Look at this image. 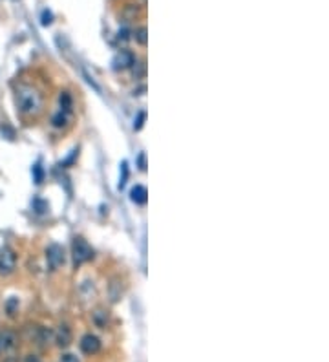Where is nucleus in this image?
Wrapping results in <instances>:
<instances>
[{
  "label": "nucleus",
  "mask_w": 329,
  "mask_h": 362,
  "mask_svg": "<svg viewBox=\"0 0 329 362\" xmlns=\"http://www.w3.org/2000/svg\"><path fill=\"white\" fill-rule=\"evenodd\" d=\"M15 101H17V108L20 114L24 115H35L42 108V97L35 90L33 86L20 84L15 92Z\"/></svg>",
  "instance_id": "nucleus-1"
},
{
  "label": "nucleus",
  "mask_w": 329,
  "mask_h": 362,
  "mask_svg": "<svg viewBox=\"0 0 329 362\" xmlns=\"http://www.w3.org/2000/svg\"><path fill=\"white\" fill-rule=\"evenodd\" d=\"M72 256H73V265L79 267L82 265V263L90 262L91 258H93V249L90 247V243L86 242L84 238L77 236V238H73V243H72Z\"/></svg>",
  "instance_id": "nucleus-2"
},
{
  "label": "nucleus",
  "mask_w": 329,
  "mask_h": 362,
  "mask_svg": "<svg viewBox=\"0 0 329 362\" xmlns=\"http://www.w3.org/2000/svg\"><path fill=\"white\" fill-rule=\"evenodd\" d=\"M17 267V254L11 247H4L0 251V275H11Z\"/></svg>",
  "instance_id": "nucleus-3"
},
{
  "label": "nucleus",
  "mask_w": 329,
  "mask_h": 362,
  "mask_svg": "<svg viewBox=\"0 0 329 362\" xmlns=\"http://www.w3.org/2000/svg\"><path fill=\"white\" fill-rule=\"evenodd\" d=\"M46 258H48V265L50 269H59V267L64 263V249L57 243H52L48 249H46Z\"/></svg>",
  "instance_id": "nucleus-4"
},
{
  "label": "nucleus",
  "mask_w": 329,
  "mask_h": 362,
  "mask_svg": "<svg viewBox=\"0 0 329 362\" xmlns=\"http://www.w3.org/2000/svg\"><path fill=\"white\" fill-rule=\"evenodd\" d=\"M79 346H81L82 353H86V355H96V353L101 351V340L91 333L84 335V337L81 338V344H79Z\"/></svg>",
  "instance_id": "nucleus-5"
},
{
  "label": "nucleus",
  "mask_w": 329,
  "mask_h": 362,
  "mask_svg": "<svg viewBox=\"0 0 329 362\" xmlns=\"http://www.w3.org/2000/svg\"><path fill=\"white\" fill-rule=\"evenodd\" d=\"M135 64V57L130 52L123 50L114 57V70H126V68L134 66Z\"/></svg>",
  "instance_id": "nucleus-6"
},
{
  "label": "nucleus",
  "mask_w": 329,
  "mask_h": 362,
  "mask_svg": "<svg viewBox=\"0 0 329 362\" xmlns=\"http://www.w3.org/2000/svg\"><path fill=\"white\" fill-rule=\"evenodd\" d=\"M15 342H17V335L13 331H0V357L13 349Z\"/></svg>",
  "instance_id": "nucleus-7"
},
{
  "label": "nucleus",
  "mask_w": 329,
  "mask_h": 362,
  "mask_svg": "<svg viewBox=\"0 0 329 362\" xmlns=\"http://www.w3.org/2000/svg\"><path fill=\"white\" fill-rule=\"evenodd\" d=\"M130 198H132V201H134L135 205H145V203H147V200H148L147 187L135 185L134 189H132V192H130Z\"/></svg>",
  "instance_id": "nucleus-8"
},
{
  "label": "nucleus",
  "mask_w": 329,
  "mask_h": 362,
  "mask_svg": "<svg viewBox=\"0 0 329 362\" xmlns=\"http://www.w3.org/2000/svg\"><path fill=\"white\" fill-rule=\"evenodd\" d=\"M55 342H57L59 346H62V348H66L68 344L72 342V331H70L68 326H61V328L57 329V333H55Z\"/></svg>",
  "instance_id": "nucleus-9"
},
{
  "label": "nucleus",
  "mask_w": 329,
  "mask_h": 362,
  "mask_svg": "<svg viewBox=\"0 0 329 362\" xmlns=\"http://www.w3.org/2000/svg\"><path fill=\"white\" fill-rule=\"evenodd\" d=\"M72 97H70V94L68 92H62L61 94V110L62 112H66V114H70V110H72Z\"/></svg>",
  "instance_id": "nucleus-10"
},
{
  "label": "nucleus",
  "mask_w": 329,
  "mask_h": 362,
  "mask_svg": "<svg viewBox=\"0 0 329 362\" xmlns=\"http://www.w3.org/2000/svg\"><path fill=\"white\" fill-rule=\"evenodd\" d=\"M66 119H68V114H66V112L59 110L57 114L53 115V124H55V126H62V124H66Z\"/></svg>",
  "instance_id": "nucleus-11"
},
{
  "label": "nucleus",
  "mask_w": 329,
  "mask_h": 362,
  "mask_svg": "<svg viewBox=\"0 0 329 362\" xmlns=\"http://www.w3.org/2000/svg\"><path fill=\"white\" fill-rule=\"evenodd\" d=\"M135 40H137L141 46L147 44V28H139L137 31H135Z\"/></svg>",
  "instance_id": "nucleus-12"
},
{
  "label": "nucleus",
  "mask_w": 329,
  "mask_h": 362,
  "mask_svg": "<svg viewBox=\"0 0 329 362\" xmlns=\"http://www.w3.org/2000/svg\"><path fill=\"white\" fill-rule=\"evenodd\" d=\"M145 119H147V112H139V114H137V119H135V123H134V128H135V130H141V128H143Z\"/></svg>",
  "instance_id": "nucleus-13"
},
{
  "label": "nucleus",
  "mask_w": 329,
  "mask_h": 362,
  "mask_svg": "<svg viewBox=\"0 0 329 362\" xmlns=\"http://www.w3.org/2000/svg\"><path fill=\"white\" fill-rule=\"evenodd\" d=\"M33 177H35V183H42V177H44V172L40 165H35L33 167Z\"/></svg>",
  "instance_id": "nucleus-14"
},
{
  "label": "nucleus",
  "mask_w": 329,
  "mask_h": 362,
  "mask_svg": "<svg viewBox=\"0 0 329 362\" xmlns=\"http://www.w3.org/2000/svg\"><path fill=\"white\" fill-rule=\"evenodd\" d=\"M121 170H123V176H121V181H119V189H123L126 179H128V165L123 163V165H121Z\"/></svg>",
  "instance_id": "nucleus-15"
},
{
  "label": "nucleus",
  "mask_w": 329,
  "mask_h": 362,
  "mask_svg": "<svg viewBox=\"0 0 329 362\" xmlns=\"http://www.w3.org/2000/svg\"><path fill=\"white\" fill-rule=\"evenodd\" d=\"M53 22V13L48 10L42 11V26H50Z\"/></svg>",
  "instance_id": "nucleus-16"
},
{
  "label": "nucleus",
  "mask_w": 329,
  "mask_h": 362,
  "mask_svg": "<svg viewBox=\"0 0 329 362\" xmlns=\"http://www.w3.org/2000/svg\"><path fill=\"white\" fill-rule=\"evenodd\" d=\"M59 362H81V360H79V358H77L75 355H73V353H64Z\"/></svg>",
  "instance_id": "nucleus-17"
},
{
  "label": "nucleus",
  "mask_w": 329,
  "mask_h": 362,
  "mask_svg": "<svg viewBox=\"0 0 329 362\" xmlns=\"http://www.w3.org/2000/svg\"><path fill=\"white\" fill-rule=\"evenodd\" d=\"M35 207H37V212H44V210L48 209V205H46V203H42L40 200H35Z\"/></svg>",
  "instance_id": "nucleus-18"
},
{
  "label": "nucleus",
  "mask_w": 329,
  "mask_h": 362,
  "mask_svg": "<svg viewBox=\"0 0 329 362\" xmlns=\"http://www.w3.org/2000/svg\"><path fill=\"white\" fill-rule=\"evenodd\" d=\"M139 168H141V170H147V156H145V154L139 156Z\"/></svg>",
  "instance_id": "nucleus-19"
},
{
  "label": "nucleus",
  "mask_w": 329,
  "mask_h": 362,
  "mask_svg": "<svg viewBox=\"0 0 329 362\" xmlns=\"http://www.w3.org/2000/svg\"><path fill=\"white\" fill-rule=\"evenodd\" d=\"M119 38H123V40H126V38H128V29H126V28L119 29Z\"/></svg>",
  "instance_id": "nucleus-20"
},
{
  "label": "nucleus",
  "mask_w": 329,
  "mask_h": 362,
  "mask_svg": "<svg viewBox=\"0 0 329 362\" xmlns=\"http://www.w3.org/2000/svg\"><path fill=\"white\" fill-rule=\"evenodd\" d=\"M26 362H40V358H38L37 355H28V357H26Z\"/></svg>",
  "instance_id": "nucleus-21"
}]
</instances>
